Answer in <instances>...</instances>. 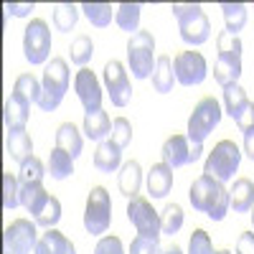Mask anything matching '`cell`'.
Returning <instances> with one entry per match:
<instances>
[{"instance_id":"cell-1","label":"cell","mask_w":254,"mask_h":254,"mask_svg":"<svg viewBox=\"0 0 254 254\" xmlns=\"http://www.w3.org/2000/svg\"><path fill=\"white\" fill-rule=\"evenodd\" d=\"M188 201L196 211L206 214L211 221H221L226 216V211L231 208L229 190L224 188L221 181L211 178V176H201L193 181V186L188 190Z\"/></svg>"},{"instance_id":"cell-2","label":"cell","mask_w":254,"mask_h":254,"mask_svg":"<svg viewBox=\"0 0 254 254\" xmlns=\"http://www.w3.org/2000/svg\"><path fill=\"white\" fill-rule=\"evenodd\" d=\"M44 92H41V99H38V107L44 112H54L59 104L64 102V94L69 89V66L64 59H51L44 69Z\"/></svg>"},{"instance_id":"cell-3","label":"cell","mask_w":254,"mask_h":254,"mask_svg":"<svg viewBox=\"0 0 254 254\" xmlns=\"http://www.w3.org/2000/svg\"><path fill=\"white\" fill-rule=\"evenodd\" d=\"M155 38L150 31H137L127 41V66L135 79H147L155 71Z\"/></svg>"},{"instance_id":"cell-4","label":"cell","mask_w":254,"mask_h":254,"mask_svg":"<svg viewBox=\"0 0 254 254\" xmlns=\"http://www.w3.org/2000/svg\"><path fill=\"white\" fill-rule=\"evenodd\" d=\"M176 20H178V31L181 38L188 46H201L211 36V23L203 13L201 5H171Z\"/></svg>"},{"instance_id":"cell-5","label":"cell","mask_w":254,"mask_h":254,"mask_svg":"<svg viewBox=\"0 0 254 254\" xmlns=\"http://www.w3.org/2000/svg\"><path fill=\"white\" fill-rule=\"evenodd\" d=\"M239 163H242V150L237 147V142L221 140V142L214 145V150L208 153V158L203 163V176H211V178L226 183L239 171Z\"/></svg>"},{"instance_id":"cell-6","label":"cell","mask_w":254,"mask_h":254,"mask_svg":"<svg viewBox=\"0 0 254 254\" xmlns=\"http://www.w3.org/2000/svg\"><path fill=\"white\" fill-rule=\"evenodd\" d=\"M221 122V107L214 97H203L188 117L186 137L190 145H203V140L214 132V127Z\"/></svg>"},{"instance_id":"cell-7","label":"cell","mask_w":254,"mask_h":254,"mask_svg":"<svg viewBox=\"0 0 254 254\" xmlns=\"http://www.w3.org/2000/svg\"><path fill=\"white\" fill-rule=\"evenodd\" d=\"M112 221V198L104 186H94L87 196V208H84V229L92 237L107 234Z\"/></svg>"},{"instance_id":"cell-8","label":"cell","mask_w":254,"mask_h":254,"mask_svg":"<svg viewBox=\"0 0 254 254\" xmlns=\"http://www.w3.org/2000/svg\"><path fill=\"white\" fill-rule=\"evenodd\" d=\"M38 231L36 224L28 219H15L3 231V252L8 254H33L38 247Z\"/></svg>"},{"instance_id":"cell-9","label":"cell","mask_w":254,"mask_h":254,"mask_svg":"<svg viewBox=\"0 0 254 254\" xmlns=\"http://www.w3.org/2000/svg\"><path fill=\"white\" fill-rule=\"evenodd\" d=\"M23 54L31 64H46L51 54V31L44 18H33L23 33Z\"/></svg>"},{"instance_id":"cell-10","label":"cell","mask_w":254,"mask_h":254,"mask_svg":"<svg viewBox=\"0 0 254 254\" xmlns=\"http://www.w3.org/2000/svg\"><path fill=\"white\" fill-rule=\"evenodd\" d=\"M173 74H176V81L183 84V87H196V84L206 79L208 64L203 54L198 51H181L173 56Z\"/></svg>"},{"instance_id":"cell-11","label":"cell","mask_w":254,"mask_h":254,"mask_svg":"<svg viewBox=\"0 0 254 254\" xmlns=\"http://www.w3.org/2000/svg\"><path fill=\"white\" fill-rule=\"evenodd\" d=\"M127 219L132 221V226L137 229V234L145 237H160V214L153 208V203L145 196H135L127 203Z\"/></svg>"},{"instance_id":"cell-12","label":"cell","mask_w":254,"mask_h":254,"mask_svg":"<svg viewBox=\"0 0 254 254\" xmlns=\"http://www.w3.org/2000/svg\"><path fill=\"white\" fill-rule=\"evenodd\" d=\"M104 89H107V97L112 99L115 107H127L130 104L132 84H130V76H127V71L120 61H110L104 66Z\"/></svg>"},{"instance_id":"cell-13","label":"cell","mask_w":254,"mask_h":254,"mask_svg":"<svg viewBox=\"0 0 254 254\" xmlns=\"http://www.w3.org/2000/svg\"><path fill=\"white\" fill-rule=\"evenodd\" d=\"M74 92L81 102L84 112H97L102 110V87H99V79L94 76L92 69H79L76 79H74Z\"/></svg>"},{"instance_id":"cell-14","label":"cell","mask_w":254,"mask_h":254,"mask_svg":"<svg viewBox=\"0 0 254 254\" xmlns=\"http://www.w3.org/2000/svg\"><path fill=\"white\" fill-rule=\"evenodd\" d=\"M160 155H163V163L168 168H173V171H176V168H181V165H188L190 163V142H188V137L181 135V132L171 135V137L163 142Z\"/></svg>"},{"instance_id":"cell-15","label":"cell","mask_w":254,"mask_h":254,"mask_svg":"<svg viewBox=\"0 0 254 254\" xmlns=\"http://www.w3.org/2000/svg\"><path fill=\"white\" fill-rule=\"evenodd\" d=\"M173 188V168L165 163H155L147 173V193L153 198H165Z\"/></svg>"},{"instance_id":"cell-16","label":"cell","mask_w":254,"mask_h":254,"mask_svg":"<svg viewBox=\"0 0 254 254\" xmlns=\"http://www.w3.org/2000/svg\"><path fill=\"white\" fill-rule=\"evenodd\" d=\"M239 76H242V56L219 54L216 66H214V79L226 89V87H231V84H237Z\"/></svg>"},{"instance_id":"cell-17","label":"cell","mask_w":254,"mask_h":254,"mask_svg":"<svg viewBox=\"0 0 254 254\" xmlns=\"http://www.w3.org/2000/svg\"><path fill=\"white\" fill-rule=\"evenodd\" d=\"M28 110H31V104H26L23 99H18L15 94H10V97L5 99V110H3L5 130H8V132L26 130V122H28Z\"/></svg>"},{"instance_id":"cell-18","label":"cell","mask_w":254,"mask_h":254,"mask_svg":"<svg viewBox=\"0 0 254 254\" xmlns=\"http://www.w3.org/2000/svg\"><path fill=\"white\" fill-rule=\"evenodd\" d=\"M117 183H120V193L127 196V198H135L140 193V186H142V168L137 160H127L122 168H120V176H117Z\"/></svg>"},{"instance_id":"cell-19","label":"cell","mask_w":254,"mask_h":254,"mask_svg":"<svg viewBox=\"0 0 254 254\" xmlns=\"http://www.w3.org/2000/svg\"><path fill=\"white\" fill-rule=\"evenodd\" d=\"M229 203L237 214H247L254 208V183L249 178H237L229 190Z\"/></svg>"},{"instance_id":"cell-20","label":"cell","mask_w":254,"mask_h":254,"mask_svg":"<svg viewBox=\"0 0 254 254\" xmlns=\"http://www.w3.org/2000/svg\"><path fill=\"white\" fill-rule=\"evenodd\" d=\"M122 165V147H117L112 140L99 142L97 153H94V168L99 173H115Z\"/></svg>"},{"instance_id":"cell-21","label":"cell","mask_w":254,"mask_h":254,"mask_svg":"<svg viewBox=\"0 0 254 254\" xmlns=\"http://www.w3.org/2000/svg\"><path fill=\"white\" fill-rule=\"evenodd\" d=\"M33 254H76V249L59 229H46V234H41Z\"/></svg>"},{"instance_id":"cell-22","label":"cell","mask_w":254,"mask_h":254,"mask_svg":"<svg viewBox=\"0 0 254 254\" xmlns=\"http://www.w3.org/2000/svg\"><path fill=\"white\" fill-rule=\"evenodd\" d=\"M84 135L89 140H99L104 142V137L112 135V122H110V115L104 110H97V112H84Z\"/></svg>"},{"instance_id":"cell-23","label":"cell","mask_w":254,"mask_h":254,"mask_svg":"<svg viewBox=\"0 0 254 254\" xmlns=\"http://www.w3.org/2000/svg\"><path fill=\"white\" fill-rule=\"evenodd\" d=\"M5 150L13 160L18 163H26L28 158H33V140L26 130H15V132H8L5 137Z\"/></svg>"},{"instance_id":"cell-24","label":"cell","mask_w":254,"mask_h":254,"mask_svg":"<svg viewBox=\"0 0 254 254\" xmlns=\"http://www.w3.org/2000/svg\"><path fill=\"white\" fill-rule=\"evenodd\" d=\"M56 147L66 150L71 158L81 155V147H84V137L79 135V130L74 127V122H64L56 127Z\"/></svg>"},{"instance_id":"cell-25","label":"cell","mask_w":254,"mask_h":254,"mask_svg":"<svg viewBox=\"0 0 254 254\" xmlns=\"http://www.w3.org/2000/svg\"><path fill=\"white\" fill-rule=\"evenodd\" d=\"M173 84H176V74H173L171 56H158L155 71H153V89L158 94H168V92H173Z\"/></svg>"},{"instance_id":"cell-26","label":"cell","mask_w":254,"mask_h":254,"mask_svg":"<svg viewBox=\"0 0 254 254\" xmlns=\"http://www.w3.org/2000/svg\"><path fill=\"white\" fill-rule=\"evenodd\" d=\"M41 92H44V84H41L33 74H20L13 84V94L18 99H23L26 104H38Z\"/></svg>"},{"instance_id":"cell-27","label":"cell","mask_w":254,"mask_h":254,"mask_svg":"<svg viewBox=\"0 0 254 254\" xmlns=\"http://www.w3.org/2000/svg\"><path fill=\"white\" fill-rule=\"evenodd\" d=\"M224 107H226V115L234 120V122L249 107V97H247V92L239 87V84H231V87L224 89Z\"/></svg>"},{"instance_id":"cell-28","label":"cell","mask_w":254,"mask_h":254,"mask_svg":"<svg viewBox=\"0 0 254 254\" xmlns=\"http://www.w3.org/2000/svg\"><path fill=\"white\" fill-rule=\"evenodd\" d=\"M49 201V193L44 183H31V186H20V206L28 208V214H38L41 208H44V203Z\"/></svg>"},{"instance_id":"cell-29","label":"cell","mask_w":254,"mask_h":254,"mask_svg":"<svg viewBox=\"0 0 254 254\" xmlns=\"http://www.w3.org/2000/svg\"><path fill=\"white\" fill-rule=\"evenodd\" d=\"M49 173H51V178H56V181L69 178V176L74 173V158H71L66 150H61V147H54L51 155H49Z\"/></svg>"},{"instance_id":"cell-30","label":"cell","mask_w":254,"mask_h":254,"mask_svg":"<svg viewBox=\"0 0 254 254\" xmlns=\"http://www.w3.org/2000/svg\"><path fill=\"white\" fill-rule=\"evenodd\" d=\"M140 5L137 3H122V5H117V13H115V23L122 28V31H127V33H137L140 31Z\"/></svg>"},{"instance_id":"cell-31","label":"cell","mask_w":254,"mask_h":254,"mask_svg":"<svg viewBox=\"0 0 254 254\" xmlns=\"http://www.w3.org/2000/svg\"><path fill=\"white\" fill-rule=\"evenodd\" d=\"M81 10H84V15H87L89 23L97 26V28H107L112 23L115 13H117V8H112L110 3H84Z\"/></svg>"},{"instance_id":"cell-32","label":"cell","mask_w":254,"mask_h":254,"mask_svg":"<svg viewBox=\"0 0 254 254\" xmlns=\"http://www.w3.org/2000/svg\"><path fill=\"white\" fill-rule=\"evenodd\" d=\"M221 13H224L226 31L231 36H239V31L247 26V5L244 3H224Z\"/></svg>"},{"instance_id":"cell-33","label":"cell","mask_w":254,"mask_h":254,"mask_svg":"<svg viewBox=\"0 0 254 254\" xmlns=\"http://www.w3.org/2000/svg\"><path fill=\"white\" fill-rule=\"evenodd\" d=\"M183 226V208L178 203H168L163 211H160V231L163 234H178Z\"/></svg>"},{"instance_id":"cell-34","label":"cell","mask_w":254,"mask_h":254,"mask_svg":"<svg viewBox=\"0 0 254 254\" xmlns=\"http://www.w3.org/2000/svg\"><path fill=\"white\" fill-rule=\"evenodd\" d=\"M33 221L38 226H46V229H54L59 221H61V201L56 196H49V201L44 203V208L33 216Z\"/></svg>"},{"instance_id":"cell-35","label":"cell","mask_w":254,"mask_h":254,"mask_svg":"<svg viewBox=\"0 0 254 254\" xmlns=\"http://www.w3.org/2000/svg\"><path fill=\"white\" fill-rule=\"evenodd\" d=\"M79 10H81V8H76V5H71V3L59 5V8L54 10V26H56V31L69 33V31L76 26V20H79Z\"/></svg>"},{"instance_id":"cell-36","label":"cell","mask_w":254,"mask_h":254,"mask_svg":"<svg viewBox=\"0 0 254 254\" xmlns=\"http://www.w3.org/2000/svg\"><path fill=\"white\" fill-rule=\"evenodd\" d=\"M71 61L76 64V66H87V64L92 61V56H94V44H92V38L89 36H76L74 38V44H71Z\"/></svg>"},{"instance_id":"cell-37","label":"cell","mask_w":254,"mask_h":254,"mask_svg":"<svg viewBox=\"0 0 254 254\" xmlns=\"http://www.w3.org/2000/svg\"><path fill=\"white\" fill-rule=\"evenodd\" d=\"M44 176H46V171H44V163H41L36 155H33V158H28L26 163H20V173H18L20 186L41 183V181H44Z\"/></svg>"},{"instance_id":"cell-38","label":"cell","mask_w":254,"mask_h":254,"mask_svg":"<svg viewBox=\"0 0 254 254\" xmlns=\"http://www.w3.org/2000/svg\"><path fill=\"white\" fill-rule=\"evenodd\" d=\"M20 203V181L10 173H3V208L13 211Z\"/></svg>"},{"instance_id":"cell-39","label":"cell","mask_w":254,"mask_h":254,"mask_svg":"<svg viewBox=\"0 0 254 254\" xmlns=\"http://www.w3.org/2000/svg\"><path fill=\"white\" fill-rule=\"evenodd\" d=\"M117 147H125L132 142V125H130V120L127 117H117V120H112V137H110Z\"/></svg>"},{"instance_id":"cell-40","label":"cell","mask_w":254,"mask_h":254,"mask_svg":"<svg viewBox=\"0 0 254 254\" xmlns=\"http://www.w3.org/2000/svg\"><path fill=\"white\" fill-rule=\"evenodd\" d=\"M130 254H160V237L137 234L130 244Z\"/></svg>"},{"instance_id":"cell-41","label":"cell","mask_w":254,"mask_h":254,"mask_svg":"<svg viewBox=\"0 0 254 254\" xmlns=\"http://www.w3.org/2000/svg\"><path fill=\"white\" fill-rule=\"evenodd\" d=\"M188 254H214V244H211V237L203 229H196L190 234V244H188Z\"/></svg>"},{"instance_id":"cell-42","label":"cell","mask_w":254,"mask_h":254,"mask_svg":"<svg viewBox=\"0 0 254 254\" xmlns=\"http://www.w3.org/2000/svg\"><path fill=\"white\" fill-rule=\"evenodd\" d=\"M216 46H219V54L242 56V38H239V36H231L229 31H221V33H219Z\"/></svg>"},{"instance_id":"cell-43","label":"cell","mask_w":254,"mask_h":254,"mask_svg":"<svg viewBox=\"0 0 254 254\" xmlns=\"http://www.w3.org/2000/svg\"><path fill=\"white\" fill-rule=\"evenodd\" d=\"M94 254H125V247H122V239L120 237H102L94 247Z\"/></svg>"},{"instance_id":"cell-44","label":"cell","mask_w":254,"mask_h":254,"mask_svg":"<svg viewBox=\"0 0 254 254\" xmlns=\"http://www.w3.org/2000/svg\"><path fill=\"white\" fill-rule=\"evenodd\" d=\"M237 254H254V231H244V234H239Z\"/></svg>"},{"instance_id":"cell-45","label":"cell","mask_w":254,"mask_h":254,"mask_svg":"<svg viewBox=\"0 0 254 254\" xmlns=\"http://www.w3.org/2000/svg\"><path fill=\"white\" fill-rule=\"evenodd\" d=\"M237 127L244 132V130H249V127H254V102H249V107L242 112V117L237 120Z\"/></svg>"},{"instance_id":"cell-46","label":"cell","mask_w":254,"mask_h":254,"mask_svg":"<svg viewBox=\"0 0 254 254\" xmlns=\"http://www.w3.org/2000/svg\"><path fill=\"white\" fill-rule=\"evenodd\" d=\"M5 10L10 13V15H15V18H23V15H28L31 10H33V3H8L5 5Z\"/></svg>"},{"instance_id":"cell-47","label":"cell","mask_w":254,"mask_h":254,"mask_svg":"<svg viewBox=\"0 0 254 254\" xmlns=\"http://www.w3.org/2000/svg\"><path fill=\"white\" fill-rule=\"evenodd\" d=\"M244 135V153L254 160V127H249V130L242 132Z\"/></svg>"},{"instance_id":"cell-48","label":"cell","mask_w":254,"mask_h":254,"mask_svg":"<svg viewBox=\"0 0 254 254\" xmlns=\"http://www.w3.org/2000/svg\"><path fill=\"white\" fill-rule=\"evenodd\" d=\"M203 153V145H190V163H196Z\"/></svg>"},{"instance_id":"cell-49","label":"cell","mask_w":254,"mask_h":254,"mask_svg":"<svg viewBox=\"0 0 254 254\" xmlns=\"http://www.w3.org/2000/svg\"><path fill=\"white\" fill-rule=\"evenodd\" d=\"M163 254H183V249H181L178 244H171V247H168V249H165Z\"/></svg>"},{"instance_id":"cell-50","label":"cell","mask_w":254,"mask_h":254,"mask_svg":"<svg viewBox=\"0 0 254 254\" xmlns=\"http://www.w3.org/2000/svg\"><path fill=\"white\" fill-rule=\"evenodd\" d=\"M214 254H231L229 249H219V252H214Z\"/></svg>"},{"instance_id":"cell-51","label":"cell","mask_w":254,"mask_h":254,"mask_svg":"<svg viewBox=\"0 0 254 254\" xmlns=\"http://www.w3.org/2000/svg\"><path fill=\"white\" fill-rule=\"evenodd\" d=\"M252 211H254V208H252ZM252 224H254V214H252Z\"/></svg>"},{"instance_id":"cell-52","label":"cell","mask_w":254,"mask_h":254,"mask_svg":"<svg viewBox=\"0 0 254 254\" xmlns=\"http://www.w3.org/2000/svg\"><path fill=\"white\" fill-rule=\"evenodd\" d=\"M3 254H8V252H3Z\"/></svg>"}]
</instances>
